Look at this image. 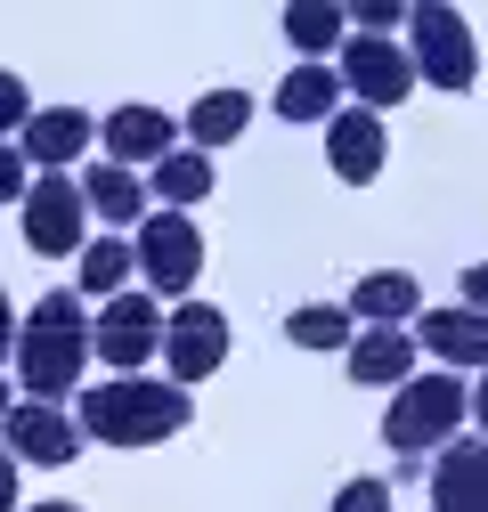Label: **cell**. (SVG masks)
Segmentation results:
<instances>
[{"label":"cell","mask_w":488,"mask_h":512,"mask_svg":"<svg viewBox=\"0 0 488 512\" xmlns=\"http://www.w3.org/2000/svg\"><path fill=\"white\" fill-rule=\"evenodd\" d=\"M196 399L179 382H147V374H114V382H82V439L98 447H163L171 431H188Z\"/></svg>","instance_id":"1"},{"label":"cell","mask_w":488,"mask_h":512,"mask_svg":"<svg viewBox=\"0 0 488 512\" xmlns=\"http://www.w3.org/2000/svg\"><path fill=\"white\" fill-rule=\"evenodd\" d=\"M82 366H90V317L82 293H41L33 301V326L17 334V391L57 407L66 391H82Z\"/></svg>","instance_id":"2"},{"label":"cell","mask_w":488,"mask_h":512,"mask_svg":"<svg viewBox=\"0 0 488 512\" xmlns=\"http://www.w3.org/2000/svg\"><path fill=\"white\" fill-rule=\"evenodd\" d=\"M407 66H415V82H432V90H472L480 82V49H472L464 9L415 0L407 9Z\"/></svg>","instance_id":"3"},{"label":"cell","mask_w":488,"mask_h":512,"mask_svg":"<svg viewBox=\"0 0 488 512\" xmlns=\"http://www.w3.org/2000/svg\"><path fill=\"white\" fill-rule=\"evenodd\" d=\"M464 407H472V391H464L456 374H415V382H399V399H391V415H383V439L399 447V456L448 447L456 423H464Z\"/></svg>","instance_id":"4"},{"label":"cell","mask_w":488,"mask_h":512,"mask_svg":"<svg viewBox=\"0 0 488 512\" xmlns=\"http://www.w3.org/2000/svg\"><path fill=\"white\" fill-rule=\"evenodd\" d=\"M25 244L49 252V261H82V244H90V196H82V179L41 171L25 187Z\"/></svg>","instance_id":"5"},{"label":"cell","mask_w":488,"mask_h":512,"mask_svg":"<svg viewBox=\"0 0 488 512\" xmlns=\"http://www.w3.org/2000/svg\"><path fill=\"white\" fill-rule=\"evenodd\" d=\"M131 244H139V277H147V293H155V301H163V293L179 301V293L204 277V236H196V220H188V212H163V204H155V212L139 220V236H131Z\"/></svg>","instance_id":"6"},{"label":"cell","mask_w":488,"mask_h":512,"mask_svg":"<svg viewBox=\"0 0 488 512\" xmlns=\"http://www.w3.org/2000/svg\"><path fill=\"white\" fill-rule=\"evenodd\" d=\"M90 350L114 366V374H139L155 350H163V301L155 293H114L90 326Z\"/></svg>","instance_id":"7"},{"label":"cell","mask_w":488,"mask_h":512,"mask_svg":"<svg viewBox=\"0 0 488 512\" xmlns=\"http://www.w3.org/2000/svg\"><path fill=\"white\" fill-rule=\"evenodd\" d=\"M163 366H171L179 391H188V382H204L212 366H228V309L179 301V309L163 317Z\"/></svg>","instance_id":"8"},{"label":"cell","mask_w":488,"mask_h":512,"mask_svg":"<svg viewBox=\"0 0 488 512\" xmlns=\"http://www.w3.org/2000/svg\"><path fill=\"white\" fill-rule=\"evenodd\" d=\"M334 74H342L350 106H375V114H383V106H399V98L415 90L407 49H399V41H366V33H358V41H342V66H334Z\"/></svg>","instance_id":"9"},{"label":"cell","mask_w":488,"mask_h":512,"mask_svg":"<svg viewBox=\"0 0 488 512\" xmlns=\"http://www.w3.org/2000/svg\"><path fill=\"white\" fill-rule=\"evenodd\" d=\"M0 447H9L17 464H74L82 423H74V415H57V407H41V399H17L9 423H0Z\"/></svg>","instance_id":"10"},{"label":"cell","mask_w":488,"mask_h":512,"mask_svg":"<svg viewBox=\"0 0 488 512\" xmlns=\"http://www.w3.org/2000/svg\"><path fill=\"white\" fill-rule=\"evenodd\" d=\"M98 147V122L82 114V106H41L25 131H17V155L33 163V171H66L74 155H90Z\"/></svg>","instance_id":"11"},{"label":"cell","mask_w":488,"mask_h":512,"mask_svg":"<svg viewBox=\"0 0 488 512\" xmlns=\"http://www.w3.org/2000/svg\"><path fill=\"white\" fill-rule=\"evenodd\" d=\"M326 163H334L342 187H375V171H383V114L375 106H342L326 122Z\"/></svg>","instance_id":"12"},{"label":"cell","mask_w":488,"mask_h":512,"mask_svg":"<svg viewBox=\"0 0 488 512\" xmlns=\"http://www.w3.org/2000/svg\"><path fill=\"white\" fill-rule=\"evenodd\" d=\"M98 131H106V163H122V171H131V163H163L179 147V122L163 106H114Z\"/></svg>","instance_id":"13"},{"label":"cell","mask_w":488,"mask_h":512,"mask_svg":"<svg viewBox=\"0 0 488 512\" xmlns=\"http://www.w3.org/2000/svg\"><path fill=\"white\" fill-rule=\"evenodd\" d=\"M432 512H488V439H448L432 464Z\"/></svg>","instance_id":"14"},{"label":"cell","mask_w":488,"mask_h":512,"mask_svg":"<svg viewBox=\"0 0 488 512\" xmlns=\"http://www.w3.org/2000/svg\"><path fill=\"white\" fill-rule=\"evenodd\" d=\"M415 342L432 350L440 366H480V374H488V317L464 309V301H456V309H423V317H415Z\"/></svg>","instance_id":"15"},{"label":"cell","mask_w":488,"mask_h":512,"mask_svg":"<svg viewBox=\"0 0 488 512\" xmlns=\"http://www.w3.org/2000/svg\"><path fill=\"white\" fill-rule=\"evenodd\" d=\"M350 382L358 391H399V382H415V334L407 326H366L350 342Z\"/></svg>","instance_id":"16"},{"label":"cell","mask_w":488,"mask_h":512,"mask_svg":"<svg viewBox=\"0 0 488 512\" xmlns=\"http://www.w3.org/2000/svg\"><path fill=\"white\" fill-rule=\"evenodd\" d=\"M342 309L366 317V326H407V317H423V285L407 269H375V277H358V293Z\"/></svg>","instance_id":"17"},{"label":"cell","mask_w":488,"mask_h":512,"mask_svg":"<svg viewBox=\"0 0 488 512\" xmlns=\"http://www.w3.org/2000/svg\"><path fill=\"white\" fill-rule=\"evenodd\" d=\"M277 114L285 122H334L342 114V74L334 66H293L277 82Z\"/></svg>","instance_id":"18"},{"label":"cell","mask_w":488,"mask_h":512,"mask_svg":"<svg viewBox=\"0 0 488 512\" xmlns=\"http://www.w3.org/2000/svg\"><path fill=\"white\" fill-rule=\"evenodd\" d=\"M244 122H253V98H244V90H204L188 106V139H196V155H212V147L244 139Z\"/></svg>","instance_id":"19"},{"label":"cell","mask_w":488,"mask_h":512,"mask_svg":"<svg viewBox=\"0 0 488 512\" xmlns=\"http://www.w3.org/2000/svg\"><path fill=\"white\" fill-rule=\"evenodd\" d=\"M342 33H350V17L334 9V0H301V9H285V41L301 49V66L342 57Z\"/></svg>","instance_id":"20"},{"label":"cell","mask_w":488,"mask_h":512,"mask_svg":"<svg viewBox=\"0 0 488 512\" xmlns=\"http://www.w3.org/2000/svg\"><path fill=\"white\" fill-rule=\"evenodd\" d=\"M82 196H90V212L114 220V228H139V220H147V187H139V171H122V163H98V171L82 179Z\"/></svg>","instance_id":"21"},{"label":"cell","mask_w":488,"mask_h":512,"mask_svg":"<svg viewBox=\"0 0 488 512\" xmlns=\"http://www.w3.org/2000/svg\"><path fill=\"white\" fill-rule=\"evenodd\" d=\"M155 196H163V212H188V204H204V196H212V155H196V147H171V155L155 163Z\"/></svg>","instance_id":"22"},{"label":"cell","mask_w":488,"mask_h":512,"mask_svg":"<svg viewBox=\"0 0 488 512\" xmlns=\"http://www.w3.org/2000/svg\"><path fill=\"white\" fill-rule=\"evenodd\" d=\"M285 342H293V350H350L358 326H350V309H334V301H301V309L285 317Z\"/></svg>","instance_id":"23"},{"label":"cell","mask_w":488,"mask_h":512,"mask_svg":"<svg viewBox=\"0 0 488 512\" xmlns=\"http://www.w3.org/2000/svg\"><path fill=\"white\" fill-rule=\"evenodd\" d=\"M82 293H122V285H131V269H139V244H122V236H98V244H82Z\"/></svg>","instance_id":"24"},{"label":"cell","mask_w":488,"mask_h":512,"mask_svg":"<svg viewBox=\"0 0 488 512\" xmlns=\"http://www.w3.org/2000/svg\"><path fill=\"white\" fill-rule=\"evenodd\" d=\"M326 512H391V480H342Z\"/></svg>","instance_id":"25"},{"label":"cell","mask_w":488,"mask_h":512,"mask_svg":"<svg viewBox=\"0 0 488 512\" xmlns=\"http://www.w3.org/2000/svg\"><path fill=\"white\" fill-rule=\"evenodd\" d=\"M25 122H33V98H25V82H17V74H0V139H9V131H25Z\"/></svg>","instance_id":"26"},{"label":"cell","mask_w":488,"mask_h":512,"mask_svg":"<svg viewBox=\"0 0 488 512\" xmlns=\"http://www.w3.org/2000/svg\"><path fill=\"white\" fill-rule=\"evenodd\" d=\"M0 204H25V155H17V139H0Z\"/></svg>","instance_id":"27"},{"label":"cell","mask_w":488,"mask_h":512,"mask_svg":"<svg viewBox=\"0 0 488 512\" xmlns=\"http://www.w3.org/2000/svg\"><path fill=\"white\" fill-rule=\"evenodd\" d=\"M391 25H407V9H399V0H366V9H358V33H366V41H383Z\"/></svg>","instance_id":"28"},{"label":"cell","mask_w":488,"mask_h":512,"mask_svg":"<svg viewBox=\"0 0 488 512\" xmlns=\"http://www.w3.org/2000/svg\"><path fill=\"white\" fill-rule=\"evenodd\" d=\"M464 309H480V317H488V261H472V269H464Z\"/></svg>","instance_id":"29"},{"label":"cell","mask_w":488,"mask_h":512,"mask_svg":"<svg viewBox=\"0 0 488 512\" xmlns=\"http://www.w3.org/2000/svg\"><path fill=\"white\" fill-rule=\"evenodd\" d=\"M17 334H25V326H17V309H9V285H0V358L17 350Z\"/></svg>","instance_id":"30"},{"label":"cell","mask_w":488,"mask_h":512,"mask_svg":"<svg viewBox=\"0 0 488 512\" xmlns=\"http://www.w3.org/2000/svg\"><path fill=\"white\" fill-rule=\"evenodd\" d=\"M0 512H17V456L0 447Z\"/></svg>","instance_id":"31"},{"label":"cell","mask_w":488,"mask_h":512,"mask_svg":"<svg viewBox=\"0 0 488 512\" xmlns=\"http://www.w3.org/2000/svg\"><path fill=\"white\" fill-rule=\"evenodd\" d=\"M472 415H480V439H488V382H480V391H472Z\"/></svg>","instance_id":"32"},{"label":"cell","mask_w":488,"mask_h":512,"mask_svg":"<svg viewBox=\"0 0 488 512\" xmlns=\"http://www.w3.org/2000/svg\"><path fill=\"white\" fill-rule=\"evenodd\" d=\"M9 407H17V382H0V423H9Z\"/></svg>","instance_id":"33"},{"label":"cell","mask_w":488,"mask_h":512,"mask_svg":"<svg viewBox=\"0 0 488 512\" xmlns=\"http://www.w3.org/2000/svg\"><path fill=\"white\" fill-rule=\"evenodd\" d=\"M33 512H82V504H33Z\"/></svg>","instance_id":"34"}]
</instances>
